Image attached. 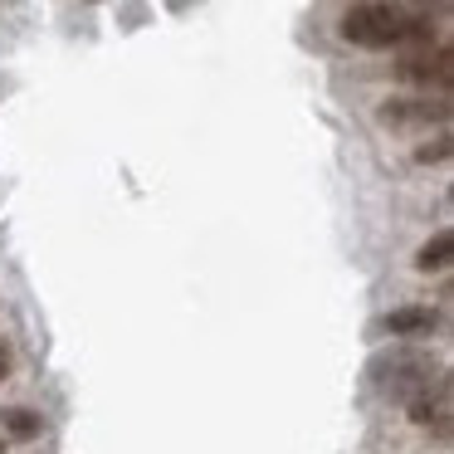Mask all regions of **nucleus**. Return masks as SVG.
I'll use <instances>...</instances> for the list:
<instances>
[{"instance_id": "obj_1", "label": "nucleus", "mask_w": 454, "mask_h": 454, "mask_svg": "<svg viewBox=\"0 0 454 454\" xmlns=\"http://www.w3.org/2000/svg\"><path fill=\"white\" fill-rule=\"evenodd\" d=\"M342 35L362 50H386V44H430L434 20L430 15H411L391 0H362L342 15Z\"/></svg>"}, {"instance_id": "obj_2", "label": "nucleus", "mask_w": 454, "mask_h": 454, "mask_svg": "<svg viewBox=\"0 0 454 454\" xmlns=\"http://www.w3.org/2000/svg\"><path fill=\"white\" fill-rule=\"evenodd\" d=\"M376 372H386L381 386L391 395H401V401H415V395H425L430 386H444V372L430 362V356H420V352H395L391 362L376 366Z\"/></svg>"}, {"instance_id": "obj_3", "label": "nucleus", "mask_w": 454, "mask_h": 454, "mask_svg": "<svg viewBox=\"0 0 454 454\" xmlns=\"http://www.w3.org/2000/svg\"><path fill=\"white\" fill-rule=\"evenodd\" d=\"M395 74H401L405 83H420V89H450L454 83V50L450 44H415L411 54H401V64H395Z\"/></svg>"}, {"instance_id": "obj_4", "label": "nucleus", "mask_w": 454, "mask_h": 454, "mask_svg": "<svg viewBox=\"0 0 454 454\" xmlns=\"http://www.w3.org/2000/svg\"><path fill=\"white\" fill-rule=\"evenodd\" d=\"M386 128H444L450 122V98H391L381 108Z\"/></svg>"}, {"instance_id": "obj_5", "label": "nucleus", "mask_w": 454, "mask_h": 454, "mask_svg": "<svg viewBox=\"0 0 454 454\" xmlns=\"http://www.w3.org/2000/svg\"><path fill=\"white\" fill-rule=\"evenodd\" d=\"M434 327H440L434 308H395V313H386V333L391 337H425Z\"/></svg>"}, {"instance_id": "obj_6", "label": "nucleus", "mask_w": 454, "mask_h": 454, "mask_svg": "<svg viewBox=\"0 0 454 454\" xmlns=\"http://www.w3.org/2000/svg\"><path fill=\"white\" fill-rule=\"evenodd\" d=\"M450 254H454V235H450V230H440V235L425 239V249L415 254V269H425V274H440V269H450Z\"/></svg>"}, {"instance_id": "obj_7", "label": "nucleus", "mask_w": 454, "mask_h": 454, "mask_svg": "<svg viewBox=\"0 0 454 454\" xmlns=\"http://www.w3.org/2000/svg\"><path fill=\"white\" fill-rule=\"evenodd\" d=\"M0 425H5V434H15V440H35V434H40V415L25 411V405L0 411Z\"/></svg>"}, {"instance_id": "obj_8", "label": "nucleus", "mask_w": 454, "mask_h": 454, "mask_svg": "<svg viewBox=\"0 0 454 454\" xmlns=\"http://www.w3.org/2000/svg\"><path fill=\"white\" fill-rule=\"evenodd\" d=\"M440 157H450V137H440L434 147H420V161H440Z\"/></svg>"}, {"instance_id": "obj_9", "label": "nucleus", "mask_w": 454, "mask_h": 454, "mask_svg": "<svg viewBox=\"0 0 454 454\" xmlns=\"http://www.w3.org/2000/svg\"><path fill=\"white\" fill-rule=\"evenodd\" d=\"M5 376H11V347L0 342V381H5Z\"/></svg>"}, {"instance_id": "obj_10", "label": "nucleus", "mask_w": 454, "mask_h": 454, "mask_svg": "<svg viewBox=\"0 0 454 454\" xmlns=\"http://www.w3.org/2000/svg\"><path fill=\"white\" fill-rule=\"evenodd\" d=\"M0 454H5V440H0Z\"/></svg>"}]
</instances>
